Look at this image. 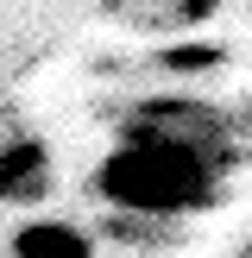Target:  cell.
<instances>
[{
    "mask_svg": "<svg viewBox=\"0 0 252 258\" xmlns=\"http://www.w3.org/2000/svg\"><path fill=\"white\" fill-rule=\"evenodd\" d=\"M227 164H233V145H227V126L214 107L145 101L126 120L120 145L101 158L95 189H101V202H113L126 214L170 221V214H202L221 202Z\"/></svg>",
    "mask_w": 252,
    "mask_h": 258,
    "instance_id": "cell-1",
    "label": "cell"
},
{
    "mask_svg": "<svg viewBox=\"0 0 252 258\" xmlns=\"http://www.w3.org/2000/svg\"><path fill=\"white\" fill-rule=\"evenodd\" d=\"M50 196V151L44 139L19 133L0 145V202L7 208H38V202Z\"/></svg>",
    "mask_w": 252,
    "mask_h": 258,
    "instance_id": "cell-2",
    "label": "cell"
},
{
    "mask_svg": "<svg viewBox=\"0 0 252 258\" xmlns=\"http://www.w3.org/2000/svg\"><path fill=\"white\" fill-rule=\"evenodd\" d=\"M7 258H95V239L76 221H50V214H32V221L13 227Z\"/></svg>",
    "mask_w": 252,
    "mask_h": 258,
    "instance_id": "cell-3",
    "label": "cell"
},
{
    "mask_svg": "<svg viewBox=\"0 0 252 258\" xmlns=\"http://www.w3.org/2000/svg\"><path fill=\"white\" fill-rule=\"evenodd\" d=\"M133 7H145L139 13V25H158V32H189V25H202L214 13V0H133Z\"/></svg>",
    "mask_w": 252,
    "mask_h": 258,
    "instance_id": "cell-4",
    "label": "cell"
}]
</instances>
